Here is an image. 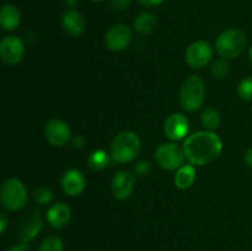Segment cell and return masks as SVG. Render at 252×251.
Here are the masks:
<instances>
[{
  "instance_id": "cell-1",
  "label": "cell",
  "mask_w": 252,
  "mask_h": 251,
  "mask_svg": "<svg viewBox=\"0 0 252 251\" xmlns=\"http://www.w3.org/2000/svg\"><path fill=\"white\" fill-rule=\"evenodd\" d=\"M182 148L189 164L203 166L218 159L223 150V142L217 133L201 130L189 135Z\"/></svg>"
},
{
  "instance_id": "cell-2",
  "label": "cell",
  "mask_w": 252,
  "mask_h": 251,
  "mask_svg": "<svg viewBox=\"0 0 252 251\" xmlns=\"http://www.w3.org/2000/svg\"><path fill=\"white\" fill-rule=\"evenodd\" d=\"M142 150V142L137 133L123 130L112 139L110 145L111 157L115 162L126 164L137 159Z\"/></svg>"
},
{
  "instance_id": "cell-3",
  "label": "cell",
  "mask_w": 252,
  "mask_h": 251,
  "mask_svg": "<svg viewBox=\"0 0 252 251\" xmlns=\"http://www.w3.org/2000/svg\"><path fill=\"white\" fill-rule=\"evenodd\" d=\"M248 47V37L239 29H228L216 39V51L223 59L240 57Z\"/></svg>"
},
{
  "instance_id": "cell-4",
  "label": "cell",
  "mask_w": 252,
  "mask_h": 251,
  "mask_svg": "<svg viewBox=\"0 0 252 251\" xmlns=\"http://www.w3.org/2000/svg\"><path fill=\"white\" fill-rule=\"evenodd\" d=\"M206 100L204 81L198 75H189L180 89V103L186 112H196Z\"/></svg>"
},
{
  "instance_id": "cell-5",
  "label": "cell",
  "mask_w": 252,
  "mask_h": 251,
  "mask_svg": "<svg viewBox=\"0 0 252 251\" xmlns=\"http://www.w3.org/2000/svg\"><path fill=\"white\" fill-rule=\"evenodd\" d=\"M29 192L19 179H7L0 187V204L9 212L21 211L27 203Z\"/></svg>"
},
{
  "instance_id": "cell-6",
  "label": "cell",
  "mask_w": 252,
  "mask_h": 251,
  "mask_svg": "<svg viewBox=\"0 0 252 251\" xmlns=\"http://www.w3.org/2000/svg\"><path fill=\"white\" fill-rule=\"evenodd\" d=\"M155 161L161 169L167 171H176L185 165L186 155L184 148L175 143H164L155 150Z\"/></svg>"
},
{
  "instance_id": "cell-7",
  "label": "cell",
  "mask_w": 252,
  "mask_h": 251,
  "mask_svg": "<svg viewBox=\"0 0 252 251\" xmlns=\"http://www.w3.org/2000/svg\"><path fill=\"white\" fill-rule=\"evenodd\" d=\"M213 58V48L206 41H196L189 44L185 53V61L192 69H202Z\"/></svg>"
},
{
  "instance_id": "cell-8",
  "label": "cell",
  "mask_w": 252,
  "mask_h": 251,
  "mask_svg": "<svg viewBox=\"0 0 252 251\" xmlns=\"http://www.w3.org/2000/svg\"><path fill=\"white\" fill-rule=\"evenodd\" d=\"M25 56V44L17 36H6L0 41V59L6 65H16Z\"/></svg>"
},
{
  "instance_id": "cell-9",
  "label": "cell",
  "mask_w": 252,
  "mask_h": 251,
  "mask_svg": "<svg viewBox=\"0 0 252 251\" xmlns=\"http://www.w3.org/2000/svg\"><path fill=\"white\" fill-rule=\"evenodd\" d=\"M132 30L127 25H115L105 34V44L110 51L122 52L132 42Z\"/></svg>"
},
{
  "instance_id": "cell-10",
  "label": "cell",
  "mask_w": 252,
  "mask_h": 251,
  "mask_svg": "<svg viewBox=\"0 0 252 251\" xmlns=\"http://www.w3.org/2000/svg\"><path fill=\"white\" fill-rule=\"evenodd\" d=\"M44 137L53 147H64L71 140V129L64 121L51 120L44 126Z\"/></svg>"
},
{
  "instance_id": "cell-11",
  "label": "cell",
  "mask_w": 252,
  "mask_h": 251,
  "mask_svg": "<svg viewBox=\"0 0 252 251\" xmlns=\"http://www.w3.org/2000/svg\"><path fill=\"white\" fill-rule=\"evenodd\" d=\"M135 177L134 175L127 170H120L113 176L111 182V191L113 197L118 201H126L132 196L134 191Z\"/></svg>"
},
{
  "instance_id": "cell-12",
  "label": "cell",
  "mask_w": 252,
  "mask_h": 251,
  "mask_svg": "<svg viewBox=\"0 0 252 251\" xmlns=\"http://www.w3.org/2000/svg\"><path fill=\"white\" fill-rule=\"evenodd\" d=\"M189 118L182 113H172L165 120L164 133L170 140H181L189 134Z\"/></svg>"
},
{
  "instance_id": "cell-13",
  "label": "cell",
  "mask_w": 252,
  "mask_h": 251,
  "mask_svg": "<svg viewBox=\"0 0 252 251\" xmlns=\"http://www.w3.org/2000/svg\"><path fill=\"white\" fill-rule=\"evenodd\" d=\"M61 185L63 191L68 196L76 197L80 196L86 187V179L83 172L78 169H69L63 174L61 180Z\"/></svg>"
},
{
  "instance_id": "cell-14",
  "label": "cell",
  "mask_w": 252,
  "mask_h": 251,
  "mask_svg": "<svg viewBox=\"0 0 252 251\" xmlns=\"http://www.w3.org/2000/svg\"><path fill=\"white\" fill-rule=\"evenodd\" d=\"M49 225L54 229H63L69 224L71 219V209L64 202H57L52 204L47 211L46 216Z\"/></svg>"
},
{
  "instance_id": "cell-15",
  "label": "cell",
  "mask_w": 252,
  "mask_h": 251,
  "mask_svg": "<svg viewBox=\"0 0 252 251\" xmlns=\"http://www.w3.org/2000/svg\"><path fill=\"white\" fill-rule=\"evenodd\" d=\"M42 220L41 216H39L38 211H32L27 214L24 218V220L21 221L19 226V239L22 243H26V241L33 239L37 234L39 233L42 228Z\"/></svg>"
},
{
  "instance_id": "cell-16",
  "label": "cell",
  "mask_w": 252,
  "mask_h": 251,
  "mask_svg": "<svg viewBox=\"0 0 252 251\" xmlns=\"http://www.w3.org/2000/svg\"><path fill=\"white\" fill-rule=\"evenodd\" d=\"M62 26H63V30L69 36L79 37L85 32V17L74 9L66 10L63 16H62Z\"/></svg>"
},
{
  "instance_id": "cell-17",
  "label": "cell",
  "mask_w": 252,
  "mask_h": 251,
  "mask_svg": "<svg viewBox=\"0 0 252 251\" xmlns=\"http://www.w3.org/2000/svg\"><path fill=\"white\" fill-rule=\"evenodd\" d=\"M21 24L20 10L12 4H5L0 7V27L5 31H14Z\"/></svg>"
},
{
  "instance_id": "cell-18",
  "label": "cell",
  "mask_w": 252,
  "mask_h": 251,
  "mask_svg": "<svg viewBox=\"0 0 252 251\" xmlns=\"http://www.w3.org/2000/svg\"><path fill=\"white\" fill-rule=\"evenodd\" d=\"M135 32L143 36H149L157 30L158 27V19L152 12H142L135 17L133 22Z\"/></svg>"
},
{
  "instance_id": "cell-19",
  "label": "cell",
  "mask_w": 252,
  "mask_h": 251,
  "mask_svg": "<svg viewBox=\"0 0 252 251\" xmlns=\"http://www.w3.org/2000/svg\"><path fill=\"white\" fill-rule=\"evenodd\" d=\"M175 186L180 189H187L196 181V169L194 165L185 164L176 170L175 175Z\"/></svg>"
},
{
  "instance_id": "cell-20",
  "label": "cell",
  "mask_w": 252,
  "mask_h": 251,
  "mask_svg": "<svg viewBox=\"0 0 252 251\" xmlns=\"http://www.w3.org/2000/svg\"><path fill=\"white\" fill-rule=\"evenodd\" d=\"M111 161H113L110 153L102 149L94 150L88 157V165L94 171H102L106 167L110 166Z\"/></svg>"
},
{
  "instance_id": "cell-21",
  "label": "cell",
  "mask_w": 252,
  "mask_h": 251,
  "mask_svg": "<svg viewBox=\"0 0 252 251\" xmlns=\"http://www.w3.org/2000/svg\"><path fill=\"white\" fill-rule=\"evenodd\" d=\"M201 123L207 130L214 132L218 129L221 125V116L218 110L213 107H206L202 111L201 115Z\"/></svg>"
},
{
  "instance_id": "cell-22",
  "label": "cell",
  "mask_w": 252,
  "mask_h": 251,
  "mask_svg": "<svg viewBox=\"0 0 252 251\" xmlns=\"http://www.w3.org/2000/svg\"><path fill=\"white\" fill-rule=\"evenodd\" d=\"M211 74L217 80H224L230 74V64L226 59H217L211 64Z\"/></svg>"
},
{
  "instance_id": "cell-23",
  "label": "cell",
  "mask_w": 252,
  "mask_h": 251,
  "mask_svg": "<svg viewBox=\"0 0 252 251\" xmlns=\"http://www.w3.org/2000/svg\"><path fill=\"white\" fill-rule=\"evenodd\" d=\"M32 198L33 202L38 206H46L49 204L54 198V193L51 188L46 186H39L34 188L33 193H32Z\"/></svg>"
},
{
  "instance_id": "cell-24",
  "label": "cell",
  "mask_w": 252,
  "mask_h": 251,
  "mask_svg": "<svg viewBox=\"0 0 252 251\" xmlns=\"http://www.w3.org/2000/svg\"><path fill=\"white\" fill-rule=\"evenodd\" d=\"M38 251H64L63 239L57 235H49L39 244Z\"/></svg>"
},
{
  "instance_id": "cell-25",
  "label": "cell",
  "mask_w": 252,
  "mask_h": 251,
  "mask_svg": "<svg viewBox=\"0 0 252 251\" xmlns=\"http://www.w3.org/2000/svg\"><path fill=\"white\" fill-rule=\"evenodd\" d=\"M238 96L244 101H252V75L246 76L239 83Z\"/></svg>"
},
{
  "instance_id": "cell-26",
  "label": "cell",
  "mask_w": 252,
  "mask_h": 251,
  "mask_svg": "<svg viewBox=\"0 0 252 251\" xmlns=\"http://www.w3.org/2000/svg\"><path fill=\"white\" fill-rule=\"evenodd\" d=\"M153 170V162L149 161V160H140L135 164L134 166V172L135 175L138 176L143 177V176H147L152 172Z\"/></svg>"
},
{
  "instance_id": "cell-27",
  "label": "cell",
  "mask_w": 252,
  "mask_h": 251,
  "mask_svg": "<svg viewBox=\"0 0 252 251\" xmlns=\"http://www.w3.org/2000/svg\"><path fill=\"white\" fill-rule=\"evenodd\" d=\"M130 4V0H111L110 1V6L112 7L113 11L116 12H121L125 11Z\"/></svg>"
},
{
  "instance_id": "cell-28",
  "label": "cell",
  "mask_w": 252,
  "mask_h": 251,
  "mask_svg": "<svg viewBox=\"0 0 252 251\" xmlns=\"http://www.w3.org/2000/svg\"><path fill=\"white\" fill-rule=\"evenodd\" d=\"M71 145H73V148H75V149H83L84 147L86 145V139L83 137V135H76V137L71 138Z\"/></svg>"
},
{
  "instance_id": "cell-29",
  "label": "cell",
  "mask_w": 252,
  "mask_h": 251,
  "mask_svg": "<svg viewBox=\"0 0 252 251\" xmlns=\"http://www.w3.org/2000/svg\"><path fill=\"white\" fill-rule=\"evenodd\" d=\"M143 6H147V7H155V6H159L161 5L165 0H138Z\"/></svg>"
},
{
  "instance_id": "cell-30",
  "label": "cell",
  "mask_w": 252,
  "mask_h": 251,
  "mask_svg": "<svg viewBox=\"0 0 252 251\" xmlns=\"http://www.w3.org/2000/svg\"><path fill=\"white\" fill-rule=\"evenodd\" d=\"M7 225H9V219L4 213H0V234L6 231Z\"/></svg>"
},
{
  "instance_id": "cell-31",
  "label": "cell",
  "mask_w": 252,
  "mask_h": 251,
  "mask_svg": "<svg viewBox=\"0 0 252 251\" xmlns=\"http://www.w3.org/2000/svg\"><path fill=\"white\" fill-rule=\"evenodd\" d=\"M244 160H245L246 165H248L250 169H252V148H249V149L246 150L245 155H244Z\"/></svg>"
},
{
  "instance_id": "cell-32",
  "label": "cell",
  "mask_w": 252,
  "mask_h": 251,
  "mask_svg": "<svg viewBox=\"0 0 252 251\" xmlns=\"http://www.w3.org/2000/svg\"><path fill=\"white\" fill-rule=\"evenodd\" d=\"M9 251H27V246L25 244H20V245L14 246V248L10 249Z\"/></svg>"
},
{
  "instance_id": "cell-33",
  "label": "cell",
  "mask_w": 252,
  "mask_h": 251,
  "mask_svg": "<svg viewBox=\"0 0 252 251\" xmlns=\"http://www.w3.org/2000/svg\"><path fill=\"white\" fill-rule=\"evenodd\" d=\"M63 1L68 7H75L76 4L79 2V0H63Z\"/></svg>"
},
{
  "instance_id": "cell-34",
  "label": "cell",
  "mask_w": 252,
  "mask_h": 251,
  "mask_svg": "<svg viewBox=\"0 0 252 251\" xmlns=\"http://www.w3.org/2000/svg\"><path fill=\"white\" fill-rule=\"evenodd\" d=\"M249 59H250V62L252 63V46L250 47V49H249Z\"/></svg>"
},
{
  "instance_id": "cell-35",
  "label": "cell",
  "mask_w": 252,
  "mask_h": 251,
  "mask_svg": "<svg viewBox=\"0 0 252 251\" xmlns=\"http://www.w3.org/2000/svg\"><path fill=\"white\" fill-rule=\"evenodd\" d=\"M94 2H102V1H105V0H93Z\"/></svg>"
},
{
  "instance_id": "cell-36",
  "label": "cell",
  "mask_w": 252,
  "mask_h": 251,
  "mask_svg": "<svg viewBox=\"0 0 252 251\" xmlns=\"http://www.w3.org/2000/svg\"><path fill=\"white\" fill-rule=\"evenodd\" d=\"M251 110H252V108H251Z\"/></svg>"
}]
</instances>
